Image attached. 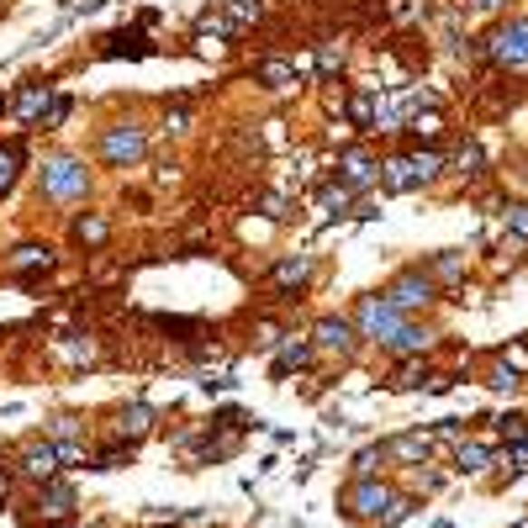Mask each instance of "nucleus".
<instances>
[{"instance_id": "nucleus-32", "label": "nucleus", "mask_w": 528, "mask_h": 528, "mask_svg": "<svg viewBox=\"0 0 528 528\" xmlns=\"http://www.w3.org/2000/svg\"><path fill=\"white\" fill-rule=\"evenodd\" d=\"M438 127H444V122H438V111H428V117H423V106L407 117V132H412V143H434Z\"/></svg>"}, {"instance_id": "nucleus-17", "label": "nucleus", "mask_w": 528, "mask_h": 528, "mask_svg": "<svg viewBox=\"0 0 528 528\" xmlns=\"http://www.w3.org/2000/svg\"><path fill=\"white\" fill-rule=\"evenodd\" d=\"M312 360H317V349H312V339H296V333H280V339H275V360H270V370H275V380H285L291 370H307Z\"/></svg>"}, {"instance_id": "nucleus-14", "label": "nucleus", "mask_w": 528, "mask_h": 528, "mask_svg": "<svg viewBox=\"0 0 528 528\" xmlns=\"http://www.w3.org/2000/svg\"><path fill=\"white\" fill-rule=\"evenodd\" d=\"M53 91H59L53 80H27L22 91L11 95V111H5V117H16L22 132H37V117H43V106L53 101Z\"/></svg>"}, {"instance_id": "nucleus-38", "label": "nucleus", "mask_w": 528, "mask_h": 528, "mask_svg": "<svg viewBox=\"0 0 528 528\" xmlns=\"http://www.w3.org/2000/svg\"><path fill=\"white\" fill-rule=\"evenodd\" d=\"M502 222H507L518 238H528V201H513V206H502Z\"/></svg>"}, {"instance_id": "nucleus-19", "label": "nucleus", "mask_w": 528, "mask_h": 528, "mask_svg": "<svg viewBox=\"0 0 528 528\" xmlns=\"http://www.w3.org/2000/svg\"><path fill=\"white\" fill-rule=\"evenodd\" d=\"M386 349H391L397 360H402V354H428V349H434V328H428V322H412V317H407L402 328H397V333L386 339Z\"/></svg>"}, {"instance_id": "nucleus-4", "label": "nucleus", "mask_w": 528, "mask_h": 528, "mask_svg": "<svg viewBox=\"0 0 528 528\" xmlns=\"http://www.w3.org/2000/svg\"><path fill=\"white\" fill-rule=\"evenodd\" d=\"M59 259H63V254L53 249L48 238H22V244H11V249H5V259H0V275L16 280L22 291H37L43 280L59 270Z\"/></svg>"}, {"instance_id": "nucleus-1", "label": "nucleus", "mask_w": 528, "mask_h": 528, "mask_svg": "<svg viewBox=\"0 0 528 528\" xmlns=\"http://www.w3.org/2000/svg\"><path fill=\"white\" fill-rule=\"evenodd\" d=\"M95 190V169L85 164V154H74V149H53V154L37 164V201L43 206H85Z\"/></svg>"}, {"instance_id": "nucleus-45", "label": "nucleus", "mask_w": 528, "mask_h": 528, "mask_svg": "<svg viewBox=\"0 0 528 528\" xmlns=\"http://www.w3.org/2000/svg\"><path fill=\"white\" fill-rule=\"evenodd\" d=\"M518 528H528V523H518Z\"/></svg>"}, {"instance_id": "nucleus-39", "label": "nucleus", "mask_w": 528, "mask_h": 528, "mask_svg": "<svg viewBox=\"0 0 528 528\" xmlns=\"http://www.w3.org/2000/svg\"><path fill=\"white\" fill-rule=\"evenodd\" d=\"M259 206H264V217H270V222H285V217H291V201H285L280 190H270V196H264Z\"/></svg>"}, {"instance_id": "nucleus-31", "label": "nucleus", "mask_w": 528, "mask_h": 528, "mask_svg": "<svg viewBox=\"0 0 528 528\" xmlns=\"http://www.w3.org/2000/svg\"><path fill=\"white\" fill-rule=\"evenodd\" d=\"M428 275H434L438 285H449V280H460V275H466V254H460V249L438 254L434 264H428Z\"/></svg>"}, {"instance_id": "nucleus-12", "label": "nucleus", "mask_w": 528, "mask_h": 528, "mask_svg": "<svg viewBox=\"0 0 528 528\" xmlns=\"http://www.w3.org/2000/svg\"><path fill=\"white\" fill-rule=\"evenodd\" d=\"M333 175L360 196V190L380 186V154H375L370 143H349V149H339V169Z\"/></svg>"}, {"instance_id": "nucleus-37", "label": "nucleus", "mask_w": 528, "mask_h": 528, "mask_svg": "<svg viewBox=\"0 0 528 528\" xmlns=\"http://www.w3.org/2000/svg\"><path fill=\"white\" fill-rule=\"evenodd\" d=\"M455 175H481V143H460V154H455Z\"/></svg>"}, {"instance_id": "nucleus-7", "label": "nucleus", "mask_w": 528, "mask_h": 528, "mask_svg": "<svg viewBox=\"0 0 528 528\" xmlns=\"http://www.w3.org/2000/svg\"><path fill=\"white\" fill-rule=\"evenodd\" d=\"M349 317H354L360 339L380 343V349H386V339H391V333H397V328L407 322V312H397V307H391V302H386V291H370V296H360Z\"/></svg>"}, {"instance_id": "nucleus-23", "label": "nucleus", "mask_w": 528, "mask_h": 528, "mask_svg": "<svg viewBox=\"0 0 528 528\" xmlns=\"http://www.w3.org/2000/svg\"><path fill=\"white\" fill-rule=\"evenodd\" d=\"M217 11L227 16V27L238 32V37H249V32L264 22V0H222Z\"/></svg>"}, {"instance_id": "nucleus-36", "label": "nucleus", "mask_w": 528, "mask_h": 528, "mask_svg": "<svg viewBox=\"0 0 528 528\" xmlns=\"http://www.w3.org/2000/svg\"><path fill=\"white\" fill-rule=\"evenodd\" d=\"M158 127H164L169 138H186V132H190V106H186V101H175V111H164V122H158Z\"/></svg>"}, {"instance_id": "nucleus-6", "label": "nucleus", "mask_w": 528, "mask_h": 528, "mask_svg": "<svg viewBox=\"0 0 528 528\" xmlns=\"http://www.w3.org/2000/svg\"><path fill=\"white\" fill-rule=\"evenodd\" d=\"M481 53L497 63L502 74H528V16L502 22V27L481 43Z\"/></svg>"}, {"instance_id": "nucleus-24", "label": "nucleus", "mask_w": 528, "mask_h": 528, "mask_svg": "<svg viewBox=\"0 0 528 528\" xmlns=\"http://www.w3.org/2000/svg\"><path fill=\"white\" fill-rule=\"evenodd\" d=\"M143 59V53H154L149 48V37L143 32H111V37H101V59Z\"/></svg>"}, {"instance_id": "nucleus-2", "label": "nucleus", "mask_w": 528, "mask_h": 528, "mask_svg": "<svg viewBox=\"0 0 528 528\" xmlns=\"http://www.w3.org/2000/svg\"><path fill=\"white\" fill-rule=\"evenodd\" d=\"M438 175H444V154L438 149H412V154H397V158H380V190H391V196H407V190H423L434 186Z\"/></svg>"}, {"instance_id": "nucleus-11", "label": "nucleus", "mask_w": 528, "mask_h": 528, "mask_svg": "<svg viewBox=\"0 0 528 528\" xmlns=\"http://www.w3.org/2000/svg\"><path fill=\"white\" fill-rule=\"evenodd\" d=\"M312 349L317 354H339V360H349L354 349H360V328H354V317H343V312H322L317 322H312Z\"/></svg>"}, {"instance_id": "nucleus-33", "label": "nucleus", "mask_w": 528, "mask_h": 528, "mask_svg": "<svg viewBox=\"0 0 528 528\" xmlns=\"http://www.w3.org/2000/svg\"><path fill=\"white\" fill-rule=\"evenodd\" d=\"M343 69V43H317V80H333Z\"/></svg>"}, {"instance_id": "nucleus-16", "label": "nucleus", "mask_w": 528, "mask_h": 528, "mask_svg": "<svg viewBox=\"0 0 528 528\" xmlns=\"http://www.w3.org/2000/svg\"><path fill=\"white\" fill-rule=\"evenodd\" d=\"M16 475H27L32 486L48 481V475H59V449H53V438H32V444H22V455H16Z\"/></svg>"}, {"instance_id": "nucleus-28", "label": "nucleus", "mask_w": 528, "mask_h": 528, "mask_svg": "<svg viewBox=\"0 0 528 528\" xmlns=\"http://www.w3.org/2000/svg\"><path fill=\"white\" fill-rule=\"evenodd\" d=\"M69 111H74V95L53 91V101L43 106V117H37V132H59L63 122H69Z\"/></svg>"}, {"instance_id": "nucleus-22", "label": "nucleus", "mask_w": 528, "mask_h": 528, "mask_svg": "<svg viewBox=\"0 0 528 528\" xmlns=\"http://www.w3.org/2000/svg\"><path fill=\"white\" fill-rule=\"evenodd\" d=\"M375 101H380V91H365V85H360V91H349V95L339 101L343 122L360 127V132H370V122H375Z\"/></svg>"}, {"instance_id": "nucleus-9", "label": "nucleus", "mask_w": 528, "mask_h": 528, "mask_svg": "<svg viewBox=\"0 0 528 528\" xmlns=\"http://www.w3.org/2000/svg\"><path fill=\"white\" fill-rule=\"evenodd\" d=\"M386 302H391L397 312H407V317H412V312H428L438 302V280L428 275L423 264H407L402 275L386 285Z\"/></svg>"}, {"instance_id": "nucleus-5", "label": "nucleus", "mask_w": 528, "mask_h": 528, "mask_svg": "<svg viewBox=\"0 0 528 528\" xmlns=\"http://www.w3.org/2000/svg\"><path fill=\"white\" fill-rule=\"evenodd\" d=\"M317 280V259L312 254H275V264L264 270V291L275 302H302Z\"/></svg>"}, {"instance_id": "nucleus-35", "label": "nucleus", "mask_w": 528, "mask_h": 528, "mask_svg": "<svg viewBox=\"0 0 528 528\" xmlns=\"http://www.w3.org/2000/svg\"><path fill=\"white\" fill-rule=\"evenodd\" d=\"M43 438H85V423L69 418V412H59V418H48V434Z\"/></svg>"}, {"instance_id": "nucleus-40", "label": "nucleus", "mask_w": 528, "mask_h": 528, "mask_svg": "<svg viewBox=\"0 0 528 528\" xmlns=\"http://www.w3.org/2000/svg\"><path fill=\"white\" fill-rule=\"evenodd\" d=\"M497 428H502V438H513V444H518V438H528V418L513 412V418H497Z\"/></svg>"}, {"instance_id": "nucleus-13", "label": "nucleus", "mask_w": 528, "mask_h": 528, "mask_svg": "<svg viewBox=\"0 0 528 528\" xmlns=\"http://www.w3.org/2000/svg\"><path fill=\"white\" fill-rule=\"evenodd\" d=\"M249 80L259 85V91H296L302 85V63L291 59V53H275V48H264L259 59L249 63Z\"/></svg>"}, {"instance_id": "nucleus-15", "label": "nucleus", "mask_w": 528, "mask_h": 528, "mask_svg": "<svg viewBox=\"0 0 528 528\" xmlns=\"http://www.w3.org/2000/svg\"><path fill=\"white\" fill-rule=\"evenodd\" d=\"M32 507H37V518H48V523H69V513H74V486L59 481V475H48V481L32 486Z\"/></svg>"}, {"instance_id": "nucleus-46", "label": "nucleus", "mask_w": 528, "mask_h": 528, "mask_svg": "<svg viewBox=\"0 0 528 528\" xmlns=\"http://www.w3.org/2000/svg\"><path fill=\"white\" fill-rule=\"evenodd\" d=\"M0 11H5V5H0Z\"/></svg>"}, {"instance_id": "nucleus-43", "label": "nucleus", "mask_w": 528, "mask_h": 528, "mask_svg": "<svg viewBox=\"0 0 528 528\" xmlns=\"http://www.w3.org/2000/svg\"><path fill=\"white\" fill-rule=\"evenodd\" d=\"M5 111H11V95L0 91V117H5Z\"/></svg>"}, {"instance_id": "nucleus-42", "label": "nucleus", "mask_w": 528, "mask_h": 528, "mask_svg": "<svg viewBox=\"0 0 528 528\" xmlns=\"http://www.w3.org/2000/svg\"><path fill=\"white\" fill-rule=\"evenodd\" d=\"M475 5H481V11H497V5H507V0H475Z\"/></svg>"}, {"instance_id": "nucleus-10", "label": "nucleus", "mask_w": 528, "mask_h": 528, "mask_svg": "<svg viewBox=\"0 0 528 528\" xmlns=\"http://www.w3.org/2000/svg\"><path fill=\"white\" fill-rule=\"evenodd\" d=\"M69 244L85 254H106L111 249V238H117V217L106 212V206H85V212H69Z\"/></svg>"}, {"instance_id": "nucleus-8", "label": "nucleus", "mask_w": 528, "mask_h": 528, "mask_svg": "<svg viewBox=\"0 0 528 528\" xmlns=\"http://www.w3.org/2000/svg\"><path fill=\"white\" fill-rule=\"evenodd\" d=\"M339 507H343V518H354V523H380V513L391 507V486L375 481V475H354L343 486Z\"/></svg>"}, {"instance_id": "nucleus-21", "label": "nucleus", "mask_w": 528, "mask_h": 528, "mask_svg": "<svg viewBox=\"0 0 528 528\" xmlns=\"http://www.w3.org/2000/svg\"><path fill=\"white\" fill-rule=\"evenodd\" d=\"M154 434V407L149 402H127L122 412H117V438H127V444H138V438Z\"/></svg>"}, {"instance_id": "nucleus-27", "label": "nucleus", "mask_w": 528, "mask_h": 528, "mask_svg": "<svg viewBox=\"0 0 528 528\" xmlns=\"http://www.w3.org/2000/svg\"><path fill=\"white\" fill-rule=\"evenodd\" d=\"M132 455H138V444L117 438V444H106V449L91 455V470H122V466H132Z\"/></svg>"}, {"instance_id": "nucleus-41", "label": "nucleus", "mask_w": 528, "mask_h": 528, "mask_svg": "<svg viewBox=\"0 0 528 528\" xmlns=\"http://www.w3.org/2000/svg\"><path fill=\"white\" fill-rule=\"evenodd\" d=\"M11 497V470H0V502Z\"/></svg>"}, {"instance_id": "nucleus-18", "label": "nucleus", "mask_w": 528, "mask_h": 528, "mask_svg": "<svg viewBox=\"0 0 528 528\" xmlns=\"http://www.w3.org/2000/svg\"><path fill=\"white\" fill-rule=\"evenodd\" d=\"M22 169H27V138H0V201L22 186Z\"/></svg>"}, {"instance_id": "nucleus-3", "label": "nucleus", "mask_w": 528, "mask_h": 528, "mask_svg": "<svg viewBox=\"0 0 528 528\" xmlns=\"http://www.w3.org/2000/svg\"><path fill=\"white\" fill-rule=\"evenodd\" d=\"M95 158H101V169H132V164H143L149 158V127L138 122V117L106 122L95 132Z\"/></svg>"}, {"instance_id": "nucleus-29", "label": "nucleus", "mask_w": 528, "mask_h": 528, "mask_svg": "<svg viewBox=\"0 0 528 528\" xmlns=\"http://www.w3.org/2000/svg\"><path fill=\"white\" fill-rule=\"evenodd\" d=\"M53 449H59V470L91 466V444H85V438H53Z\"/></svg>"}, {"instance_id": "nucleus-44", "label": "nucleus", "mask_w": 528, "mask_h": 528, "mask_svg": "<svg viewBox=\"0 0 528 528\" xmlns=\"http://www.w3.org/2000/svg\"><path fill=\"white\" fill-rule=\"evenodd\" d=\"M69 528H80V523H69Z\"/></svg>"}, {"instance_id": "nucleus-26", "label": "nucleus", "mask_w": 528, "mask_h": 528, "mask_svg": "<svg viewBox=\"0 0 528 528\" xmlns=\"http://www.w3.org/2000/svg\"><path fill=\"white\" fill-rule=\"evenodd\" d=\"M349 201H354V190L343 186L339 175H328V180H322V190H317V212H328V217H343V212H349Z\"/></svg>"}, {"instance_id": "nucleus-20", "label": "nucleus", "mask_w": 528, "mask_h": 528, "mask_svg": "<svg viewBox=\"0 0 528 528\" xmlns=\"http://www.w3.org/2000/svg\"><path fill=\"white\" fill-rule=\"evenodd\" d=\"M428 380H434V370H428V360H423V354H402V365L386 375V386H391V391H423Z\"/></svg>"}, {"instance_id": "nucleus-30", "label": "nucleus", "mask_w": 528, "mask_h": 528, "mask_svg": "<svg viewBox=\"0 0 528 528\" xmlns=\"http://www.w3.org/2000/svg\"><path fill=\"white\" fill-rule=\"evenodd\" d=\"M455 466H460V470H486V466H492V444L460 438V449H455Z\"/></svg>"}, {"instance_id": "nucleus-34", "label": "nucleus", "mask_w": 528, "mask_h": 528, "mask_svg": "<svg viewBox=\"0 0 528 528\" xmlns=\"http://www.w3.org/2000/svg\"><path fill=\"white\" fill-rule=\"evenodd\" d=\"M380 466H386V444H365V449L354 455V475H375Z\"/></svg>"}, {"instance_id": "nucleus-25", "label": "nucleus", "mask_w": 528, "mask_h": 528, "mask_svg": "<svg viewBox=\"0 0 528 528\" xmlns=\"http://www.w3.org/2000/svg\"><path fill=\"white\" fill-rule=\"evenodd\" d=\"M434 449V434H402V438H386V460H402V466H418L423 455Z\"/></svg>"}]
</instances>
